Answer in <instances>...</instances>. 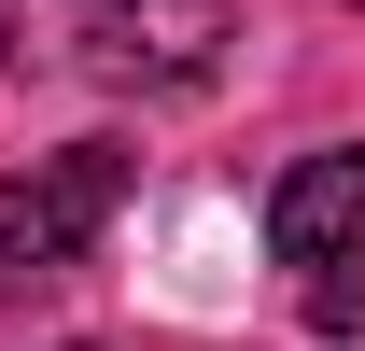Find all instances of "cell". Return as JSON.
Segmentation results:
<instances>
[{"mask_svg":"<svg viewBox=\"0 0 365 351\" xmlns=\"http://www.w3.org/2000/svg\"><path fill=\"white\" fill-rule=\"evenodd\" d=\"M267 253H281V267H351V253H365V155H309V169H281Z\"/></svg>","mask_w":365,"mask_h":351,"instance_id":"obj_3","label":"cell"},{"mask_svg":"<svg viewBox=\"0 0 365 351\" xmlns=\"http://www.w3.org/2000/svg\"><path fill=\"white\" fill-rule=\"evenodd\" d=\"M309 309H323V337H351V323H365V267H323Z\"/></svg>","mask_w":365,"mask_h":351,"instance_id":"obj_4","label":"cell"},{"mask_svg":"<svg viewBox=\"0 0 365 351\" xmlns=\"http://www.w3.org/2000/svg\"><path fill=\"white\" fill-rule=\"evenodd\" d=\"M113 211H127V155L113 141L29 155V169H0V267H71Z\"/></svg>","mask_w":365,"mask_h":351,"instance_id":"obj_1","label":"cell"},{"mask_svg":"<svg viewBox=\"0 0 365 351\" xmlns=\"http://www.w3.org/2000/svg\"><path fill=\"white\" fill-rule=\"evenodd\" d=\"M239 43V0H85V56L113 85H197Z\"/></svg>","mask_w":365,"mask_h":351,"instance_id":"obj_2","label":"cell"}]
</instances>
